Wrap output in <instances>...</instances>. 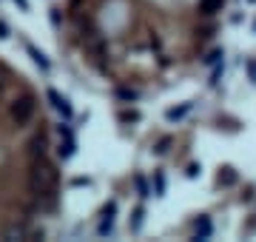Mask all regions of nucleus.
<instances>
[{"label":"nucleus","mask_w":256,"mask_h":242,"mask_svg":"<svg viewBox=\"0 0 256 242\" xmlns=\"http://www.w3.org/2000/svg\"><path fill=\"white\" fill-rule=\"evenodd\" d=\"M134 186H137V191H140V196H142V200H146V196H151V188H148V182L140 177V174L134 177Z\"/></svg>","instance_id":"obj_13"},{"label":"nucleus","mask_w":256,"mask_h":242,"mask_svg":"<svg viewBox=\"0 0 256 242\" xmlns=\"http://www.w3.org/2000/svg\"><path fill=\"white\" fill-rule=\"evenodd\" d=\"M188 108H191V102H185V106H180V108H168L165 117H168L171 122H176V120H182L185 114H188Z\"/></svg>","instance_id":"obj_10"},{"label":"nucleus","mask_w":256,"mask_h":242,"mask_svg":"<svg viewBox=\"0 0 256 242\" xmlns=\"http://www.w3.org/2000/svg\"><path fill=\"white\" fill-rule=\"evenodd\" d=\"M57 131H60V137H74L72 128H68V122H60V126H57Z\"/></svg>","instance_id":"obj_18"},{"label":"nucleus","mask_w":256,"mask_h":242,"mask_svg":"<svg viewBox=\"0 0 256 242\" xmlns=\"http://www.w3.org/2000/svg\"><path fill=\"white\" fill-rule=\"evenodd\" d=\"M248 72H250V80L256 83V60H250V63H248Z\"/></svg>","instance_id":"obj_20"},{"label":"nucleus","mask_w":256,"mask_h":242,"mask_svg":"<svg viewBox=\"0 0 256 242\" xmlns=\"http://www.w3.org/2000/svg\"><path fill=\"white\" fill-rule=\"evenodd\" d=\"M0 38H3V40L9 38V26H6V23H3V20H0Z\"/></svg>","instance_id":"obj_21"},{"label":"nucleus","mask_w":256,"mask_h":242,"mask_svg":"<svg viewBox=\"0 0 256 242\" xmlns=\"http://www.w3.org/2000/svg\"><path fill=\"white\" fill-rule=\"evenodd\" d=\"M111 228H114V216L102 214V222H100V236H106V234H111Z\"/></svg>","instance_id":"obj_14"},{"label":"nucleus","mask_w":256,"mask_h":242,"mask_svg":"<svg viewBox=\"0 0 256 242\" xmlns=\"http://www.w3.org/2000/svg\"><path fill=\"white\" fill-rule=\"evenodd\" d=\"M250 3H256V0H250Z\"/></svg>","instance_id":"obj_22"},{"label":"nucleus","mask_w":256,"mask_h":242,"mask_svg":"<svg viewBox=\"0 0 256 242\" xmlns=\"http://www.w3.org/2000/svg\"><path fill=\"white\" fill-rule=\"evenodd\" d=\"M117 97H120V100H126V102H134L140 94L134 92V88H126V86H120V88H117Z\"/></svg>","instance_id":"obj_12"},{"label":"nucleus","mask_w":256,"mask_h":242,"mask_svg":"<svg viewBox=\"0 0 256 242\" xmlns=\"http://www.w3.org/2000/svg\"><path fill=\"white\" fill-rule=\"evenodd\" d=\"M194 234H196V240H208L210 234H214V225H210L208 216H200V220L194 222Z\"/></svg>","instance_id":"obj_6"},{"label":"nucleus","mask_w":256,"mask_h":242,"mask_svg":"<svg viewBox=\"0 0 256 242\" xmlns=\"http://www.w3.org/2000/svg\"><path fill=\"white\" fill-rule=\"evenodd\" d=\"M102 214H108V216H114V214H117V202H114V200H111V202L106 205V211H102Z\"/></svg>","instance_id":"obj_19"},{"label":"nucleus","mask_w":256,"mask_h":242,"mask_svg":"<svg viewBox=\"0 0 256 242\" xmlns=\"http://www.w3.org/2000/svg\"><path fill=\"white\" fill-rule=\"evenodd\" d=\"M120 122H140V112L137 108H122L120 112Z\"/></svg>","instance_id":"obj_11"},{"label":"nucleus","mask_w":256,"mask_h":242,"mask_svg":"<svg viewBox=\"0 0 256 242\" xmlns=\"http://www.w3.org/2000/svg\"><path fill=\"white\" fill-rule=\"evenodd\" d=\"M57 182H60V174H57V168L48 162V157L32 162V171H28V191H32L37 200H46L48 205L54 202Z\"/></svg>","instance_id":"obj_1"},{"label":"nucleus","mask_w":256,"mask_h":242,"mask_svg":"<svg viewBox=\"0 0 256 242\" xmlns=\"http://www.w3.org/2000/svg\"><path fill=\"white\" fill-rule=\"evenodd\" d=\"M142 228V208H134V220H131V231Z\"/></svg>","instance_id":"obj_15"},{"label":"nucleus","mask_w":256,"mask_h":242,"mask_svg":"<svg viewBox=\"0 0 256 242\" xmlns=\"http://www.w3.org/2000/svg\"><path fill=\"white\" fill-rule=\"evenodd\" d=\"M26 48H28V54L34 57V63L40 66L43 72H48V68H52V63H48V60H46V54H43V52H37V48L32 46V43H26Z\"/></svg>","instance_id":"obj_7"},{"label":"nucleus","mask_w":256,"mask_h":242,"mask_svg":"<svg viewBox=\"0 0 256 242\" xmlns=\"http://www.w3.org/2000/svg\"><path fill=\"white\" fill-rule=\"evenodd\" d=\"M171 142H174V140H171V137H162V140H160V142H156V146H154V151H156V154H165V151H168V146H171Z\"/></svg>","instance_id":"obj_17"},{"label":"nucleus","mask_w":256,"mask_h":242,"mask_svg":"<svg viewBox=\"0 0 256 242\" xmlns=\"http://www.w3.org/2000/svg\"><path fill=\"white\" fill-rule=\"evenodd\" d=\"M46 97H48V100H52V106H54L57 112L63 114L66 120L72 117V106H68V100H66V97H60V94H57L54 88H48V92H46Z\"/></svg>","instance_id":"obj_5"},{"label":"nucleus","mask_w":256,"mask_h":242,"mask_svg":"<svg viewBox=\"0 0 256 242\" xmlns=\"http://www.w3.org/2000/svg\"><path fill=\"white\" fill-rule=\"evenodd\" d=\"M234 182H236V171H234V168H222V171H220V186L222 188H230Z\"/></svg>","instance_id":"obj_9"},{"label":"nucleus","mask_w":256,"mask_h":242,"mask_svg":"<svg viewBox=\"0 0 256 242\" xmlns=\"http://www.w3.org/2000/svg\"><path fill=\"white\" fill-rule=\"evenodd\" d=\"M225 9V0H196V12H200V18H216L220 12Z\"/></svg>","instance_id":"obj_4"},{"label":"nucleus","mask_w":256,"mask_h":242,"mask_svg":"<svg viewBox=\"0 0 256 242\" xmlns=\"http://www.w3.org/2000/svg\"><path fill=\"white\" fill-rule=\"evenodd\" d=\"M26 157H28V162H34V160H46V157H48V137L43 134V131H40V134H34V137L28 140Z\"/></svg>","instance_id":"obj_3"},{"label":"nucleus","mask_w":256,"mask_h":242,"mask_svg":"<svg viewBox=\"0 0 256 242\" xmlns=\"http://www.w3.org/2000/svg\"><path fill=\"white\" fill-rule=\"evenodd\" d=\"M34 112H37V102H34L32 94H20V97H14L12 106H9V117L18 128H23V126H28V122L34 120Z\"/></svg>","instance_id":"obj_2"},{"label":"nucleus","mask_w":256,"mask_h":242,"mask_svg":"<svg viewBox=\"0 0 256 242\" xmlns=\"http://www.w3.org/2000/svg\"><path fill=\"white\" fill-rule=\"evenodd\" d=\"M154 194L156 196L165 194V177H162V174H156V177H154Z\"/></svg>","instance_id":"obj_16"},{"label":"nucleus","mask_w":256,"mask_h":242,"mask_svg":"<svg viewBox=\"0 0 256 242\" xmlns=\"http://www.w3.org/2000/svg\"><path fill=\"white\" fill-rule=\"evenodd\" d=\"M57 154L63 160H68L74 154V137H60V148H57Z\"/></svg>","instance_id":"obj_8"}]
</instances>
